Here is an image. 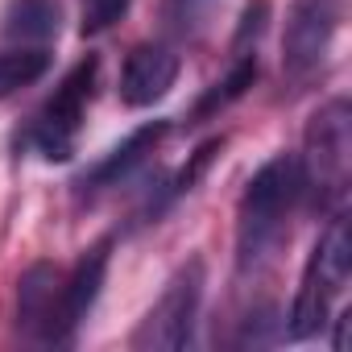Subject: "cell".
I'll list each match as a JSON object with an SVG mask.
<instances>
[{"label": "cell", "mask_w": 352, "mask_h": 352, "mask_svg": "<svg viewBox=\"0 0 352 352\" xmlns=\"http://www.w3.org/2000/svg\"><path fill=\"white\" fill-rule=\"evenodd\" d=\"M331 30H336V0H294L286 38H282L286 75H294V79L311 75L331 46Z\"/></svg>", "instance_id": "obj_5"}, {"label": "cell", "mask_w": 352, "mask_h": 352, "mask_svg": "<svg viewBox=\"0 0 352 352\" xmlns=\"http://www.w3.org/2000/svg\"><path fill=\"white\" fill-rule=\"evenodd\" d=\"M348 323H352V315H340V331H336V352H344V348H348Z\"/></svg>", "instance_id": "obj_17"}, {"label": "cell", "mask_w": 352, "mask_h": 352, "mask_svg": "<svg viewBox=\"0 0 352 352\" xmlns=\"http://www.w3.org/2000/svg\"><path fill=\"white\" fill-rule=\"evenodd\" d=\"M174 79H179V54L157 46V42H145L137 46L129 58H124V71H120V100L129 108H149L157 104Z\"/></svg>", "instance_id": "obj_7"}, {"label": "cell", "mask_w": 352, "mask_h": 352, "mask_svg": "<svg viewBox=\"0 0 352 352\" xmlns=\"http://www.w3.org/2000/svg\"><path fill=\"white\" fill-rule=\"evenodd\" d=\"M253 79H257V58H249V54H241V63L228 71V79H220L204 100H199V108H195V120H204V116H212L216 108H224V104H232V100H241L249 87H253Z\"/></svg>", "instance_id": "obj_13"}, {"label": "cell", "mask_w": 352, "mask_h": 352, "mask_svg": "<svg viewBox=\"0 0 352 352\" xmlns=\"http://www.w3.org/2000/svg\"><path fill=\"white\" fill-rule=\"evenodd\" d=\"M307 265L319 274V282H323L331 294L344 290V282H348V274H352V232H348V220H344V216L331 220V228L323 232V241L315 245V253H311Z\"/></svg>", "instance_id": "obj_10"}, {"label": "cell", "mask_w": 352, "mask_h": 352, "mask_svg": "<svg viewBox=\"0 0 352 352\" xmlns=\"http://www.w3.org/2000/svg\"><path fill=\"white\" fill-rule=\"evenodd\" d=\"M298 191H302V170L294 157H274L253 174V183L241 199V224H236L241 265L270 253V245L286 228V212L298 199Z\"/></svg>", "instance_id": "obj_1"}, {"label": "cell", "mask_w": 352, "mask_h": 352, "mask_svg": "<svg viewBox=\"0 0 352 352\" xmlns=\"http://www.w3.org/2000/svg\"><path fill=\"white\" fill-rule=\"evenodd\" d=\"M63 25L58 0H9L0 13V34L13 42H50Z\"/></svg>", "instance_id": "obj_9"}, {"label": "cell", "mask_w": 352, "mask_h": 352, "mask_svg": "<svg viewBox=\"0 0 352 352\" xmlns=\"http://www.w3.org/2000/svg\"><path fill=\"white\" fill-rule=\"evenodd\" d=\"M17 327L38 340H67L63 327V278L54 265L38 261L21 274L17 290Z\"/></svg>", "instance_id": "obj_6"}, {"label": "cell", "mask_w": 352, "mask_h": 352, "mask_svg": "<svg viewBox=\"0 0 352 352\" xmlns=\"http://www.w3.org/2000/svg\"><path fill=\"white\" fill-rule=\"evenodd\" d=\"M348 157H352V112L344 100L319 108L307 124V187L327 204L348 187Z\"/></svg>", "instance_id": "obj_2"}, {"label": "cell", "mask_w": 352, "mask_h": 352, "mask_svg": "<svg viewBox=\"0 0 352 352\" xmlns=\"http://www.w3.org/2000/svg\"><path fill=\"white\" fill-rule=\"evenodd\" d=\"M108 249H112V241L91 245L79 257V265L71 270V278L63 282V327H67V336L75 331L79 319H87V311L100 298V286H104V274H108Z\"/></svg>", "instance_id": "obj_8"}, {"label": "cell", "mask_w": 352, "mask_h": 352, "mask_svg": "<svg viewBox=\"0 0 352 352\" xmlns=\"http://www.w3.org/2000/svg\"><path fill=\"white\" fill-rule=\"evenodd\" d=\"M199 298H204V261L195 257V261H187L179 274L170 278L162 298L149 307L145 323L133 336V348H149V352H179V348H187Z\"/></svg>", "instance_id": "obj_3"}, {"label": "cell", "mask_w": 352, "mask_h": 352, "mask_svg": "<svg viewBox=\"0 0 352 352\" xmlns=\"http://www.w3.org/2000/svg\"><path fill=\"white\" fill-rule=\"evenodd\" d=\"M50 71V54L42 46H17V50H0V100L38 83Z\"/></svg>", "instance_id": "obj_12"}, {"label": "cell", "mask_w": 352, "mask_h": 352, "mask_svg": "<svg viewBox=\"0 0 352 352\" xmlns=\"http://www.w3.org/2000/svg\"><path fill=\"white\" fill-rule=\"evenodd\" d=\"M212 5H216V0H166V17L179 25V30H191Z\"/></svg>", "instance_id": "obj_16"}, {"label": "cell", "mask_w": 352, "mask_h": 352, "mask_svg": "<svg viewBox=\"0 0 352 352\" xmlns=\"http://www.w3.org/2000/svg\"><path fill=\"white\" fill-rule=\"evenodd\" d=\"M133 0H83V34H104L129 13Z\"/></svg>", "instance_id": "obj_14"}, {"label": "cell", "mask_w": 352, "mask_h": 352, "mask_svg": "<svg viewBox=\"0 0 352 352\" xmlns=\"http://www.w3.org/2000/svg\"><path fill=\"white\" fill-rule=\"evenodd\" d=\"M162 133H166V124H145V129H137L124 145H116V149L87 174L83 187H108V183L124 179V174H129L137 162H145V153H153V145L162 141Z\"/></svg>", "instance_id": "obj_11"}, {"label": "cell", "mask_w": 352, "mask_h": 352, "mask_svg": "<svg viewBox=\"0 0 352 352\" xmlns=\"http://www.w3.org/2000/svg\"><path fill=\"white\" fill-rule=\"evenodd\" d=\"M96 71L100 63L96 58H83L63 83L58 91L46 100V108L38 112V124H34V141L38 149L50 157V162H63L71 157V145H75V133L83 124V112H87V100H91V83H96Z\"/></svg>", "instance_id": "obj_4"}, {"label": "cell", "mask_w": 352, "mask_h": 352, "mask_svg": "<svg viewBox=\"0 0 352 352\" xmlns=\"http://www.w3.org/2000/svg\"><path fill=\"white\" fill-rule=\"evenodd\" d=\"M265 17H270V5H265V0H249V9H245V17H241V30H236V42H232V50H236V54L249 46V38H253V42L261 38Z\"/></svg>", "instance_id": "obj_15"}]
</instances>
